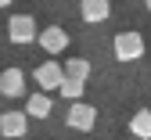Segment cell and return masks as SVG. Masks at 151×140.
<instances>
[{"instance_id": "6da1fadb", "label": "cell", "mask_w": 151, "mask_h": 140, "mask_svg": "<svg viewBox=\"0 0 151 140\" xmlns=\"http://www.w3.org/2000/svg\"><path fill=\"white\" fill-rule=\"evenodd\" d=\"M111 54H115V61H137V57H144V36L140 32H119L111 39Z\"/></svg>"}, {"instance_id": "7a4b0ae2", "label": "cell", "mask_w": 151, "mask_h": 140, "mask_svg": "<svg viewBox=\"0 0 151 140\" xmlns=\"http://www.w3.org/2000/svg\"><path fill=\"white\" fill-rule=\"evenodd\" d=\"M36 18L32 14H11V22H7V36H11V43H36Z\"/></svg>"}, {"instance_id": "3957f363", "label": "cell", "mask_w": 151, "mask_h": 140, "mask_svg": "<svg viewBox=\"0 0 151 140\" xmlns=\"http://www.w3.org/2000/svg\"><path fill=\"white\" fill-rule=\"evenodd\" d=\"M36 43H40V50H47L50 61H54L61 50H68V32L61 25H47L43 32H36Z\"/></svg>"}, {"instance_id": "277c9868", "label": "cell", "mask_w": 151, "mask_h": 140, "mask_svg": "<svg viewBox=\"0 0 151 140\" xmlns=\"http://www.w3.org/2000/svg\"><path fill=\"white\" fill-rule=\"evenodd\" d=\"M65 122H68V129L90 133V129H93V122H97V108L86 104V101H76V104L68 108V115H65Z\"/></svg>"}, {"instance_id": "5b68a950", "label": "cell", "mask_w": 151, "mask_h": 140, "mask_svg": "<svg viewBox=\"0 0 151 140\" xmlns=\"http://www.w3.org/2000/svg\"><path fill=\"white\" fill-rule=\"evenodd\" d=\"M32 79H36V86H40V93H54V90H58L61 86V79H65V72H61V65L58 61H43L40 68H36L32 72Z\"/></svg>"}, {"instance_id": "8992f818", "label": "cell", "mask_w": 151, "mask_h": 140, "mask_svg": "<svg viewBox=\"0 0 151 140\" xmlns=\"http://www.w3.org/2000/svg\"><path fill=\"white\" fill-rule=\"evenodd\" d=\"M25 129H29V118H25V111H4L0 115V136H7V140H18V136H25Z\"/></svg>"}, {"instance_id": "52a82bcc", "label": "cell", "mask_w": 151, "mask_h": 140, "mask_svg": "<svg viewBox=\"0 0 151 140\" xmlns=\"http://www.w3.org/2000/svg\"><path fill=\"white\" fill-rule=\"evenodd\" d=\"M22 93H25V72L4 68L0 72V97H22Z\"/></svg>"}, {"instance_id": "ba28073f", "label": "cell", "mask_w": 151, "mask_h": 140, "mask_svg": "<svg viewBox=\"0 0 151 140\" xmlns=\"http://www.w3.org/2000/svg\"><path fill=\"white\" fill-rule=\"evenodd\" d=\"M79 14H83V22L97 25V22H104V18L111 14V4H108V0H83V4H79Z\"/></svg>"}, {"instance_id": "9c48e42d", "label": "cell", "mask_w": 151, "mask_h": 140, "mask_svg": "<svg viewBox=\"0 0 151 140\" xmlns=\"http://www.w3.org/2000/svg\"><path fill=\"white\" fill-rule=\"evenodd\" d=\"M50 108H54V104H50L47 93H32L29 101H25V118H29V115H32V118H47Z\"/></svg>"}, {"instance_id": "30bf717a", "label": "cell", "mask_w": 151, "mask_h": 140, "mask_svg": "<svg viewBox=\"0 0 151 140\" xmlns=\"http://www.w3.org/2000/svg\"><path fill=\"white\" fill-rule=\"evenodd\" d=\"M129 136H137V140H147L151 136V111L140 108L133 118H129Z\"/></svg>"}, {"instance_id": "8fae6325", "label": "cell", "mask_w": 151, "mask_h": 140, "mask_svg": "<svg viewBox=\"0 0 151 140\" xmlns=\"http://www.w3.org/2000/svg\"><path fill=\"white\" fill-rule=\"evenodd\" d=\"M65 79H79V83H86V75H90V61L86 57H68V65H61Z\"/></svg>"}, {"instance_id": "7c38bea8", "label": "cell", "mask_w": 151, "mask_h": 140, "mask_svg": "<svg viewBox=\"0 0 151 140\" xmlns=\"http://www.w3.org/2000/svg\"><path fill=\"white\" fill-rule=\"evenodd\" d=\"M83 90H86V83H79V79H61V86H58V93L65 97L68 104L83 101Z\"/></svg>"}]
</instances>
